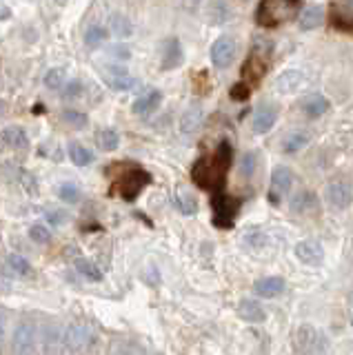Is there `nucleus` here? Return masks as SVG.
<instances>
[{
    "instance_id": "f3484780",
    "label": "nucleus",
    "mask_w": 353,
    "mask_h": 355,
    "mask_svg": "<svg viewBox=\"0 0 353 355\" xmlns=\"http://www.w3.org/2000/svg\"><path fill=\"white\" fill-rule=\"evenodd\" d=\"M284 280L278 275L271 277H262L256 284H253V291H256L258 297H278L280 293H284Z\"/></svg>"
},
{
    "instance_id": "f704fd0d",
    "label": "nucleus",
    "mask_w": 353,
    "mask_h": 355,
    "mask_svg": "<svg viewBox=\"0 0 353 355\" xmlns=\"http://www.w3.org/2000/svg\"><path fill=\"white\" fill-rule=\"evenodd\" d=\"M109 355H147L142 349H138L136 344L129 342H116L112 349H109Z\"/></svg>"
},
{
    "instance_id": "9b49d317",
    "label": "nucleus",
    "mask_w": 353,
    "mask_h": 355,
    "mask_svg": "<svg viewBox=\"0 0 353 355\" xmlns=\"http://www.w3.org/2000/svg\"><path fill=\"white\" fill-rule=\"evenodd\" d=\"M295 258L302 264L316 266L325 260V249L318 240H302L295 244Z\"/></svg>"
},
{
    "instance_id": "423d86ee",
    "label": "nucleus",
    "mask_w": 353,
    "mask_h": 355,
    "mask_svg": "<svg viewBox=\"0 0 353 355\" xmlns=\"http://www.w3.org/2000/svg\"><path fill=\"white\" fill-rule=\"evenodd\" d=\"M212 207H214V214H216V225L223 227V229H229L236 220V214L240 209V200L216 191V196L212 200Z\"/></svg>"
},
{
    "instance_id": "a878e982",
    "label": "nucleus",
    "mask_w": 353,
    "mask_h": 355,
    "mask_svg": "<svg viewBox=\"0 0 353 355\" xmlns=\"http://www.w3.org/2000/svg\"><path fill=\"white\" fill-rule=\"evenodd\" d=\"M322 18H325V9L316 5V7H309L302 11L300 18H298V25H300V29L309 31V29L322 25Z\"/></svg>"
},
{
    "instance_id": "4be33fe9",
    "label": "nucleus",
    "mask_w": 353,
    "mask_h": 355,
    "mask_svg": "<svg viewBox=\"0 0 353 355\" xmlns=\"http://www.w3.org/2000/svg\"><path fill=\"white\" fill-rule=\"evenodd\" d=\"M160 100H162V94L153 89V92H147L145 96H140L131 109H134V114H138V116H149V114H153V111L158 109Z\"/></svg>"
},
{
    "instance_id": "0eeeda50",
    "label": "nucleus",
    "mask_w": 353,
    "mask_h": 355,
    "mask_svg": "<svg viewBox=\"0 0 353 355\" xmlns=\"http://www.w3.org/2000/svg\"><path fill=\"white\" fill-rule=\"evenodd\" d=\"M236 55H238V42L231 36H220L212 44V62L218 69H227L236 60Z\"/></svg>"
},
{
    "instance_id": "ea45409f",
    "label": "nucleus",
    "mask_w": 353,
    "mask_h": 355,
    "mask_svg": "<svg viewBox=\"0 0 353 355\" xmlns=\"http://www.w3.org/2000/svg\"><path fill=\"white\" fill-rule=\"evenodd\" d=\"M18 182H20V187H23V191H27L29 196H34V193H36L38 182H36V178L31 175L29 171H20V175H18Z\"/></svg>"
},
{
    "instance_id": "6ab92c4d",
    "label": "nucleus",
    "mask_w": 353,
    "mask_h": 355,
    "mask_svg": "<svg viewBox=\"0 0 353 355\" xmlns=\"http://www.w3.org/2000/svg\"><path fill=\"white\" fill-rule=\"evenodd\" d=\"M291 211L293 214H300V216H307V214H316L318 211V198L313 191H298L291 200Z\"/></svg>"
},
{
    "instance_id": "58836bf2",
    "label": "nucleus",
    "mask_w": 353,
    "mask_h": 355,
    "mask_svg": "<svg viewBox=\"0 0 353 355\" xmlns=\"http://www.w3.org/2000/svg\"><path fill=\"white\" fill-rule=\"evenodd\" d=\"M58 196L64 200V202L74 205V202H78V200H80V189H78V187H74V184H62V187H60V191H58Z\"/></svg>"
},
{
    "instance_id": "de8ad7c7",
    "label": "nucleus",
    "mask_w": 353,
    "mask_h": 355,
    "mask_svg": "<svg viewBox=\"0 0 353 355\" xmlns=\"http://www.w3.org/2000/svg\"><path fill=\"white\" fill-rule=\"evenodd\" d=\"M247 94H249V92H247V89L242 87V85H240V87H236L234 92H231V96H234V98H247Z\"/></svg>"
},
{
    "instance_id": "6e6552de",
    "label": "nucleus",
    "mask_w": 353,
    "mask_h": 355,
    "mask_svg": "<svg viewBox=\"0 0 353 355\" xmlns=\"http://www.w3.org/2000/svg\"><path fill=\"white\" fill-rule=\"evenodd\" d=\"M351 200H353V189L347 180H334L329 187H327V202L342 211V209H347L351 205Z\"/></svg>"
},
{
    "instance_id": "5701e85b",
    "label": "nucleus",
    "mask_w": 353,
    "mask_h": 355,
    "mask_svg": "<svg viewBox=\"0 0 353 355\" xmlns=\"http://www.w3.org/2000/svg\"><path fill=\"white\" fill-rule=\"evenodd\" d=\"M3 269L9 275H16V277H27V275H31V264L23 258V255H18V253H9L7 255Z\"/></svg>"
},
{
    "instance_id": "aec40b11",
    "label": "nucleus",
    "mask_w": 353,
    "mask_h": 355,
    "mask_svg": "<svg viewBox=\"0 0 353 355\" xmlns=\"http://www.w3.org/2000/svg\"><path fill=\"white\" fill-rule=\"evenodd\" d=\"M107 83L112 89H118V92H129V89L136 87V78H131L123 67H112L107 73Z\"/></svg>"
},
{
    "instance_id": "7ed1b4c3",
    "label": "nucleus",
    "mask_w": 353,
    "mask_h": 355,
    "mask_svg": "<svg viewBox=\"0 0 353 355\" xmlns=\"http://www.w3.org/2000/svg\"><path fill=\"white\" fill-rule=\"evenodd\" d=\"M298 11V0H260L256 9V22L264 29H273L291 20Z\"/></svg>"
},
{
    "instance_id": "2f4dec72",
    "label": "nucleus",
    "mask_w": 353,
    "mask_h": 355,
    "mask_svg": "<svg viewBox=\"0 0 353 355\" xmlns=\"http://www.w3.org/2000/svg\"><path fill=\"white\" fill-rule=\"evenodd\" d=\"M64 85H67V73H64V69L56 67V69L47 71V76H45V87L47 89H51V92H58V89H62Z\"/></svg>"
},
{
    "instance_id": "4c0bfd02",
    "label": "nucleus",
    "mask_w": 353,
    "mask_h": 355,
    "mask_svg": "<svg viewBox=\"0 0 353 355\" xmlns=\"http://www.w3.org/2000/svg\"><path fill=\"white\" fill-rule=\"evenodd\" d=\"M209 14H218V16H212L214 22H225L229 18V7L225 5V0H214L212 7H209Z\"/></svg>"
},
{
    "instance_id": "393cba45",
    "label": "nucleus",
    "mask_w": 353,
    "mask_h": 355,
    "mask_svg": "<svg viewBox=\"0 0 353 355\" xmlns=\"http://www.w3.org/2000/svg\"><path fill=\"white\" fill-rule=\"evenodd\" d=\"M203 125V109L198 107V105H193V107H189L182 114V118H180V131L182 133H193V131H198V127Z\"/></svg>"
},
{
    "instance_id": "8fccbe9b",
    "label": "nucleus",
    "mask_w": 353,
    "mask_h": 355,
    "mask_svg": "<svg viewBox=\"0 0 353 355\" xmlns=\"http://www.w3.org/2000/svg\"><path fill=\"white\" fill-rule=\"evenodd\" d=\"M9 16H12V11H9V9H0V20H5Z\"/></svg>"
},
{
    "instance_id": "4468645a",
    "label": "nucleus",
    "mask_w": 353,
    "mask_h": 355,
    "mask_svg": "<svg viewBox=\"0 0 353 355\" xmlns=\"http://www.w3.org/2000/svg\"><path fill=\"white\" fill-rule=\"evenodd\" d=\"M304 83H307V78H304L302 71H298V69L282 71L278 78H275V92H280V94H295L298 89H302Z\"/></svg>"
},
{
    "instance_id": "09e8293b",
    "label": "nucleus",
    "mask_w": 353,
    "mask_h": 355,
    "mask_svg": "<svg viewBox=\"0 0 353 355\" xmlns=\"http://www.w3.org/2000/svg\"><path fill=\"white\" fill-rule=\"evenodd\" d=\"M114 53L120 58H129V51H125V47H114Z\"/></svg>"
},
{
    "instance_id": "a19ab883",
    "label": "nucleus",
    "mask_w": 353,
    "mask_h": 355,
    "mask_svg": "<svg viewBox=\"0 0 353 355\" xmlns=\"http://www.w3.org/2000/svg\"><path fill=\"white\" fill-rule=\"evenodd\" d=\"M29 238L34 240V242H38V244H47V242L51 240V233H49V229H47V227L34 225V227L29 229Z\"/></svg>"
},
{
    "instance_id": "f03ea898",
    "label": "nucleus",
    "mask_w": 353,
    "mask_h": 355,
    "mask_svg": "<svg viewBox=\"0 0 353 355\" xmlns=\"http://www.w3.org/2000/svg\"><path fill=\"white\" fill-rule=\"evenodd\" d=\"M62 336L69 355H87L98 344V331L94 329V324L83 320H74L69 324H64Z\"/></svg>"
},
{
    "instance_id": "9d476101",
    "label": "nucleus",
    "mask_w": 353,
    "mask_h": 355,
    "mask_svg": "<svg viewBox=\"0 0 353 355\" xmlns=\"http://www.w3.org/2000/svg\"><path fill=\"white\" fill-rule=\"evenodd\" d=\"M331 25L340 31H353V0H340L331 7Z\"/></svg>"
},
{
    "instance_id": "dca6fc26",
    "label": "nucleus",
    "mask_w": 353,
    "mask_h": 355,
    "mask_svg": "<svg viewBox=\"0 0 353 355\" xmlns=\"http://www.w3.org/2000/svg\"><path fill=\"white\" fill-rule=\"evenodd\" d=\"M264 71H267V62H264L258 53H251L249 60L245 62V67H242V80H245L247 85H256L262 80Z\"/></svg>"
},
{
    "instance_id": "473e14b6",
    "label": "nucleus",
    "mask_w": 353,
    "mask_h": 355,
    "mask_svg": "<svg viewBox=\"0 0 353 355\" xmlns=\"http://www.w3.org/2000/svg\"><path fill=\"white\" fill-rule=\"evenodd\" d=\"M76 269H78L85 277H89V280H103V271L98 269V266L89 260L85 258H78L76 260Z\"/></svg>"
},
{
    "instance_id": "49530a36",
    "label": "nucleus",
    "mask_w": 353,
    "mask_h": 355,
    "mask_svg": "<svg viewBox=\"0 0 353 355\" xmlns=\"http://www.w3.org/2000/svg\"><path fill=\"white\" fill-rule=\"evenodd\" d=\"M47 220L51 222V225H62L67 218H64L62 211H47Z\"/></svg>"
},
{
    "instance_id": "20e7f679",
    "label": "nucleus",
    "mask_w": 353,
    "mask_h": 355,
    "mask_svg": "<svg viewBox=\"0 0 353 355\" xmlns=\"http://www.w3.org/2000/svg\"><path fill=\"white\" fill-rule=\"evenodd\" d=\"M38 349V327L31 320H20L12 333V355H34Z\"/></svg>"
},
{
    "instance_id": "e433bc0d",
    "label": "nucleus",
    "mask_w": 353,
    "mask_h": 355,
    "mask_svg": "<svg viewBox=\"0 0 353 355\" xmlns=\"http://www.w3.org/2000/svg\"><path fill=\"white\" fill-rule=\"evenodd\" d=\"M62 118H64V122H67L69 127H76V129H85L87 127V116L85 114H80V111H64L62 114Z\"/></svg>"
},
{
    "instance_id": "ddd939ff",
    "label": "nucleus",
    "mask_w": 353,
    "mask_h": 355,
    "mask_svg": "<svg viewBox=\"0 0 353 355\" xmlns=\"http://www.w3.org/2000/svg\"><path fill=\"white\" fill-rule=\"evenodd\" d=\"M149 173H145V171H140V169H136V171H129L125 178H123V182H120V191H123V196L127 198V200H134L140 191H142V187L145 184H149Z\"/></svg>"
},
{
    "instance_id": "7c9ffc66",
    "label": "nucleus",
    "mask_w": 353,
    "mask_h": 355,
    "mask_svg": "<svg viewBox=\"0 0 353 355\" xmlns=\"http://www.w3.org/2000/svg\"><path fill=\"white\" fill-rule=\"evenodd\" d=\"M109 29H112V33H116V36H120V38L131 36V22L123 14L112 16V20H109Z\"/></svg>"
},
{
    "instance_id": "c03bdc74",
    "label": "nucleus",
    "mask_w": 353,
    "mask_h": 355,
    "mask_svg": "<svg viewBox=\"0 0 353 355\" xmlns=\"http://www.w3.org/2000/svg\"><path fill=\"white\" fill-rule=\"evenodd\" d=\"M247 244L249 247H253V249H258V247H262L264 242H267V238H264V233H260V231H251V233H247Z\"/></svg>"
},
{
    "instance_id": "3c124183",
    "label": "nucleus",
    "mask_w": 353,
    "mask_h": 355,
    "mask_svg": "<svg viewBox=\"0 0 353 355\" xmlns=\"http://www.w3.org/2000/svg\"><path fill=\"white\" fill-rule=\"evenodd\" d=\"M349 320H351V324H353V302H351V306H349Z\"/></svg>"
},
{
    "instance_id": "a211bd4d",
    "label": "nucleus",
    "mask_w": 353,
    "mask_h": 355,
    "mask_svg": "<svg viewBox=\"0 0 353 355\" xmlns=\"http://www.w3.org/2000/svg\"><path fill=\"white\" fill-rule=\"evenodd\" d=\"M238 315L245 320V322H251V324H260V322H264V318H267V313H264V309L260 302H256V300H240L238 304Z\"/></svg>"
},
{
    "instance_id": "bb28decb",
    "label": "nucleus",
    "mask_w": 353,
    "mask_h": 355,
    "mask_svg": "<svg viewBox=\"0 0 353 355\" xmlns=\"http://www.w3.org/2000/svg\"><path fill=\"white\" fill-rule=\"evenodd\" d=\"M302 109H304V114L309 118H320V116H325L327 114V109H329V100L325 96H309L304 103H302Z\"/></svg>"
},
{
    "instance_id": "f257e3e1",
    "label": "nucleus",
    "mask_w": 353,
    "mask_h": 355,
    "mask_svg": "<svg viewBox=\"0 0 353 355\" xmlns=\"http://www.w3.org/2000/svg\"><path fill=\"white\" fill-rule=\"evenodd\" d=\"M229 164H231V147H229L227 142H223L216 149L214 155L198 160L193 164L191 178H193V182L198 187L209 189V191H220V189L225 187Z\"/></svg>"
},
{
    "instance_id": "72a5a7b5",
    "label": "nucleus",
    "mask_w": 353,
    "mask_h": 355,
    "mask_svg": "<svg viewBox=\"0 0 353 355\" xmlns=\"http://www.w3.org/2000/svg\"><path fill=\"white\" fill-rule=\"evenodd\" d=\"M307 142H309V136H307L304 131L293 133V136L286 138V142H284V151H286V153H295V151H300Z\"/></svg>"
},
{
    "instance_id": "c85d7f7f",
    "label": "nucleus",
    "mask_w": 353,
    "mask_h": 355,
    "mask_svg": "<svg viewBox=\"0 0 353 355\" xmlns=\"http://www.w3.org/2000/svg\"><path fill=\"white\" fill-rule=\"evenodd\" d=\"M69 158L76 166H87V164L94 162V153L87 147H83L80 142H71L69 144Z\"/></svg>"
},
{
    "instance_id": "c756f323",
    "label": "nucleus",
    "mask_w": 353,
    "mask_h": 355,
    "mask_svg": "<svg viewBox=\"0 0 353 355\" xmlns=\"http://www.w3.org/2000/svg\"><path fill=\"white\" fill-rule=\"evenodd\" d=\"M96 144L103 151H116L118 144H120V138H118V133L114 129H101L96 133Z\"/></svg>"
},
{
    "instance_id": "1a4fd4ad",
    "label": "nucleus",
    "mask_w": 353,
    "mask_h": 355,
    "mask_svg": "<svg viewBox=\"0 0 353 355\" xmlns=\"http://www.w3.org/2000/svg\"><path fill=\"white\" fill-rule=\"evenodd\" d=\"M291 184H293V173H291L289 166H282V164L275 166L273 173H271V193H269L271 202L273 205L280 202V198L289 191Z\"/></svg>"
},
{
    "instance_id": "39448f33",
    "label": "nucleus",
    "mask_w": 353,
    "mask_h": 355,
    "mask_svg": "<svg viewBox=\"0 0 353 355\" xmlns=\"http://www.w3.org/2000/svg\"><path fill=\"white\" fill-rule=\"evenodd\" d=\"M38 342H40V355H69L67 347H64V336L62 327L56 322H47L45 327L38 331Z\"/></svg>"
},
{
    "instance_id": "c9c22d12",
    "label": "nucleus",
    "mask_w": 353,
    "mask_h": 355,
    "mask_svg": "<svg viewBox=\"0 0 353 355\" xmlns=\"http://www.w3.org/2000/svg\"><path fill=\"white\" fill-rule=\"evenodd\" d=\"M109 36V31L103 29V27H92L89 31L85 33V42H87V47H98L101 42H105Z\"/></svg>"
},
{
    "instance_id": "a18cd8bd",
    "label": "nucleus",
    "mask_w": 353,
    "mask_h": 355,
    "mask_svg": "<svg viewBox=\"0 0 353 355\" xmlns=\"http://www.w3.org/2000/svg\"><path fill=\"white\" fill-rule=\"evenodd\" d=\"M5 338H7V318L5 313H0V355H3L5 349Z\"/></svg>"
},
{
    "instance_id": "79ce46f5",
    "label": "nucleus",
    "mask_w": 353,
    "mask_h": 355,
    "mask_svg": "<svg viewBox=\"0 0 353 355\" xmlns=\"http://www.w3.org/2000/svg\"><path fill=\"white\" fill-rule=\"evenodd\" d=\"M83 94V85L78 80H71L62 87V98L64 100H71V98H78Z\"/></svg>"
},
{
    "instance_id": "b1692460",
    "label": "nucleus",
    "mask_w": 353,
    "mask_h": 355,
    "mask_svg": "<svg viewBox=\"0 0 353 355\" xmlns=\"http://www.w3.org/2000/svg\"><path fill=\"white\" fill-rule=\"evenodd\" d=\"M0 140H3V144H7V147L12 149H23L27 147V133L23 127H5L3 131H0Z\"/></svg>"
},
{
    "instance_id": "2eb2a0df",
    "label": "nucleus",
    "mask_w": 353,
    "mask_h": 355,
    "mask_svg": "<svg viewBox=\"0 0 353 355\" xmlns=\"http://www.w3.org/2000/svg\"><path fill=\"white\" fill-rule=\"evenodd\" d=\"M295 351L300 355H316V347H318V333L313 327L302 324L295 333Z\"/></svg>"
},
{
    "instance_id": "37998d69",
    "label": "nucleus",
    "mask_w": 353,
    "mask_h": 355,
    "mask_svg": "<svg viewBox=\"0 0 353 355\" xmlns=\"http://www.w3.org/2000/svg\"><path fill=\"white\" fill-rule=\"evenodd\" d=\"M253 169H256V153H247L245 158H242L240 171L249 178V175H253Z\"/></svg>"
},
{
    "instance_id": "412c9836",
    "label": "nucleus",
    "mask_w": 353,
    "mask_h": 355,
    "mask_svg": "<svg viewBox=\"0 0 353 355\" xmlns=\"http://www.w3.org/2000/svg\"><path fill=\"white\" fill-rule=\"evenodd\" d=\"M182 62V47L175 38H169L164 42V51H162V69H175Z\"/></svg>"
},
{
    "instance_id": "cd10ccee",
    "label": "nucleus",
    "mask_w": 353,
    "mask_h": 355,
    "mask_svg": "<svg viewBox=\"0 0 353 355\" xmlns=\"http://www.w3.org/2000/svg\"><path fill=\"white\" fill-rule=\"evenodd\" d=\"M173 202H175V207H178L180 214H184V216H193L198 211L196 196H191L189 191H184V189H178V191L173 193Z\"/></svg>"
},
{
    "instance_id": "f8f14e48",
    "label": "nucleus",
    "mask_w": 353,
    "mask_h": 355,
    "mask_svg": "<svg viewBox=\"0 0 353 355\" xmlns=\"http://www.w3.org/2000/svg\"><path fill=\"white\" fill-rule=\"evenodd\" d=\"M275 120H278V109H275L273 103H262L256 114H253V131L256 133H267L273 125Z\"/></svg>"
},
{
    "instance_id": "603ef678",
    "label": "nucleus",
    "mask_w": 353,
    "mask_h": 355,
    "mask_svg": "<svg viewBox=\"0 0 353 355\" xmlns=\"http://www.w3.org/2000/svg\"><path fill=\"white\" fill-rule=\"evenodd\" d=\"M5 111V100H0V114Z\"/></svg>"
},
{
    "instance_id": "864d4df0",
    "label": "nucleus",
    "mask_w": 353,
    "mask_h": 355,
    "mask_svg": "<svg viewBox=\"0 0 353 355\" xmlns=\"http://www.w3.org/2000/svg\"><path fill=\"white\" fill-rule=\"evenodd\" d=\"M56 3H58V5H67V3H69V0H56Z\"/></svg>"
}]
</instances>
